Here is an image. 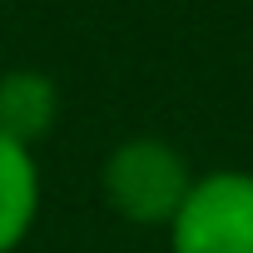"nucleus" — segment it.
<instances>
[{"instance_id":"nucleus-2","label":"nucleus","mask_w":253,"mask_h":253,"mask_svg":"<svg viewBox=\"0 0 253 253\" xmlns=\"http://www.w3.org/2000/svg\"><path fill=\"white\" fill-rule=\"evenodd\" d=\"M164 243L169 253H253V169H204Z\"/></svg>"},{"instance_id":"nucleus-4","label":"nucleus","mask_w":253,"mask_h":253,"mask_svg":"<svg viewBox=\"0 0 253 253\" xmlns=\"http://www.w3.org/2000/svg\"><path fill=\"white\" fill-rule=\"evenodd\" d=\"M60 119V84L45 70L15 65L0 75V134H10L20 144H40Z\"/></svg>"},{"instance_id":"nucleus-3","label":"nucleus","mask_w":253,"mask_h":253,"mask_svg":"<svg viewBox=\"0 0 253 253\" xmlns=\"http://www.w3.org/2000/svg\"><path fill=\"white\" fill-rule=\"evenodd\" d=\"M40 204H45V184L35 149L0 134V253H20L30 243L40 223Z\"/></svg>"},{"instance_id":"nucleus-1","label":"nucleus","mask_w":253,"mask_h":253,"mask_svg":"<svg viewBox=\"0 0 253 253\" xmlns=\"http://www.w3.org/2000/svg\"><path fill=\"white\" fill-rule=\"evenodd\" d=\"M199 169L189 154L159 134H129L119 139L99 164V194L114 218L134 228H169L179 204L189 199Z\"/></svg>"}]
</instances>
